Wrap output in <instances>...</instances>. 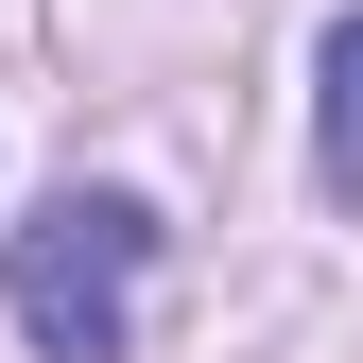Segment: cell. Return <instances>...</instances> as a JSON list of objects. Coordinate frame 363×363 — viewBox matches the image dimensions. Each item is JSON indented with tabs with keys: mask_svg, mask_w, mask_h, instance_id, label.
Here are the masks:
<instances>
[{
	"mask_svg": "<svg viewBox=\"0 0 363 363\" xmlns=\"http://www.w3.org/2000/svg\"><path fill=\"white\" fill-rule=\"evenodd\" d=\"M139 277H156V225L121 191L35 208L18 225V329H35V363H121L139 346Z\"/></svg>",
	"mask_w": 363,
	"mask_h": 363,
	"instance_id": "6da1fadb",
	"label": "cell"
},
{
	"mask_svg": "<svg viewBox=\"0 0 363 363\" xmlns=\"http://www.w3.org/2000/svg\"><path fill=\"white\" fill-rule=\"evenodd\" d=\"M329 104H311V173H329V208H363V18H329Z\"/></svg>",
	"mask_w": 363,
	"mask_h": 363,
	"instance_id": "7a4b0ae2",
	"label": "cell"
}]
</instances>
